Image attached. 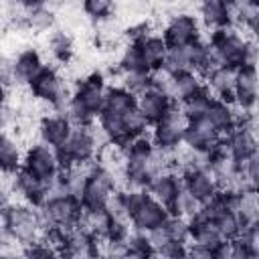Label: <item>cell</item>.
<instances>
[{"label":"cell","mask_w":259,"mask_h":259,"mask_svg":"<svg viewBox=\"0 0 259 259\" xmlns=\"http://www.w3.org/2000/svg\"><path fill=\"white\" fill-rule=\"evenodd\" d=\"M0 229L10 233L16 241H20L24 247L38 243L42 237V229L38 223V212L36 208L28 204H14L10 202L8 206L2 208L0 212Z\"/></svg>","instance_id":"obj_1"},{"label":"cell","mask_w":259,"mask_h":259,"mask_svg":"<svg viewBox=\"0 0 259 259\" xmlns=\"http://www.w3.org/2000/svg\"><path fill=\"white\" fill-rule=\"evenodd\" d=\"M36 212H38V223H40L42 231L53 229V227L71 231L79 225L81 214H83V206L73 196H61V198H53V200L42 202V206H38Z\"/></svg>","instance_id":"obj_2"},{"label":"cell","mask_w":259,"mask_h":259,"mask_svg":"<svg viewBox=\"0 0 259 259\" xmlns=\"http://www.w3.org/2000/svg\"><path fill=\"white\" fill-rule=\"evenodd\" d=\"M249 40H255V38H245L243 34L237 32V28H221V30H212L208 40L204 42L212 49L221 67L227 65V67L239 69L245 65Z\"/></svg>","instance_id":"obj_3"},{"label":"cell","mask_w":259,"mask_h":259,"mask_svg":"<svg viewBox=\"0 0 259 259\" xmlns=\"http://www.w3.org/2000/svg\"><path fill=\"white\" fill-rule=\"evenodd\" d=\"M55 152H57V160H59L61 170H69L73 166L93 162L97 156V148H95V142H93L89 127H73L69 140L61 148H57Z\"/></svg>","instance_id":"obj_4"},{"label":"cell","mask_w":259,"mask_h":259,"mask_svg":"<svg viewBox=\"0 0 259 259\" xmlns=\"http://www.w3.org/2000/svg\"><path fill=\"white\" fill-rule=\"evenodd\" d=\"M188 125V117L180 109V105H172L170 111L152 125L150 130V140L154 148L164 150V152H174L178 146H182V136Z\"/></svg>","instance_id":"obj_5"},{"label":"cell","mask_w":259,"mask_h":259,"mask_svg":"<svg viewBox=\"0 0 259 259\" xmlns=\"http://www.w3.org/2000/svg\"><path fill=\"white\" fill-rule=\"evenodd\" d=\"M22 170H26L36 180L49 184L61 172V166H59V160H57V152L53 148L40 144V142L30 146L22 156Z\"/></svg>","instance_id":"obj_6"},{"label":"cell","mask_w":259,"mask_h":259,"mask_svg":"<svg viewBox=\"0 0 259 259\" xmlns=\"http://www.w3.org/2000/svg\"><path fill=\"white\" fill-rule=\"evenodd\" d=\"M168 49L186 47L200 38V24L198 18L192 14H176L168 20L164 26V32L160 34Z\"/></svg>","instance_id":"obj_7"},{"label":"cell","mask_w":259,"mask_h":259,"mask_svg":"<svg viewBox=\"0 0 259 259\" xmlns=\"http://www.w3.org/2000/svg\"><path fill=\"white\" fill-rule=\"evenodd\" d=\"M170 212L166 206H162L160 202H156L148 192L142 196V200L134 206V210L130 212V225L134 231L140 233H148L156 227H162L168 221Z\"/></svg>","instance_id":"obj_8"},{"label":"cell","mask_w":259,"mask_h":259,"mask_svg":"<svg viewBox=\"0 0 259 259\" xmlns=\"http://www.w3.org/2000/svg\"><path fill=\"white\" fill-rule=\"evenodd\" d=\"M105 95H107V85L103 81V75L93 73L77 83V89L73 91V97L91 113L99 115L105 107Z\"/></svg>","instance_id":"obj_9"},{"label":"cell","mask_w":259,"mask_h":259,"mask_svg":"<svg viewBox=\"0 0 259 259\" xmlns=\"http://www.w3.org/2000/svg\"><path fill=\"white\" fill-rule=\"evenodd\" d=\"M219 138H221V134L202 115V117L188 119V125L182 136V146H186L188 150H208Z\"/></svg>","instance_id":"obj_10"},{"label":"cell","mask_w":259,"mask_h":259,"mask_svg":"<svg viewBox=\"0 0 259 259\" xmlns=\"http://www.w3.org/2000/svg\"><path fill=\"white\" fill-rule=\"evenodd\" d=\"M73 132V125L69 123V119L61 113H51V115H45L38 123V138H40V144L57 150L61 148L69 136Z\"/></svg>","instance_id":"obj_11"},{"label":"cell","mask_w":259,"mask_h":259,"mask_svg":"<svg viewBox=\"0 0 259 259\" xmlns=\"http://www.w3.org/2000/svg\"><path fill=\"white\" fill-rule=\"evenodd\" d=\"M182 186L202 204L206 200H210L217 192H219V184L217 178L212 176L210 170H188L180 176Z\"/></svg>","instance_id":"obj_12"},{"label":"cell","mask_w":259,"mask_h":259,"mask_svg":"<svg viewBox=\"0 0 259 259\" xmlns=\"http://www.w3.org/2000/svg\"><path fill=\"white\" fill-rule=\"evenodd\" d=\"M237 71L235 67H217L214 71H210L204 77V85L206 89L212 93V97L223 99L227 103H233V89H235V81H237Z\"/></svg>","instance_id":"obj_13"},{"label":"cell","mask_w":259,"mask_h":259,"mask_svg":"<svg viewBox=\"0 0 259 259\" xmlns=\"http://www.w3.org/2000/svg\"><path fill=\"white\" fill-rule=\"evenodd\" d=\"M174 103L164 95V93H160V91H156V89H146L142 95H138V103H136V107H138V111L146 117V121L150 123V125H154L156 121H160L168 111H170V107H172Z\"/></svg>","instance_id":"obj_14"},{"label":"cell","mask_w":259,"mask_h":259,"mask_svg":"<svg viewBox=\"0 0 259 259\" xmlns=\"http://www.w3.org/2000/svg\"><path fill=\"white\" fill-rule=\"evenodd\" d=\"M225 142H227V148H229V156L237 162H245L249 156L257 154V138H255V132L243 127V125H237L235 130H231L227 136H223Z\"/></svg>","instance_id":"obj_15"},{"label":"cell","mask_w":259,"mask_h":259,"mask_svg":"<svg viewBox=\"0 0 259 259\" xmlns=\"http://www.w3.org/2000/svg\"><path fill=\"white\" fill-rule=\"evenodd\" d=\"M180 188H182V180H180L178 174H174V172H160V174H156L150 180L146 192L156 202H160L162 206L168 208L172 204V200L176 198V194H178Z\"/></svg>","instance_id":"obj_16"},{"label":"cell","mask_w":259,"mask_h":259,"mask_svg":"<svg viewBox=\"0 0 259 259\" xmlns=\"http://www.w3.org/2000/svg\"><path fill=\"white\" fill-rule=\"evenodd\" d=\"M200 20L212 28H233V12H231V2L223 0H206L200 4Z\"/></svg>","instance_id":"obj_17"},{"label":"cell","mask_w":259,"mask_h":259,"mask_svg":"<svg viewBox=\"0 0 259 259\" xmlns=\"http://www.w3.org/2000/svg\"><path fill=\"white\" fill-rule=\"evenodd\" d=\"M42 59L34 49L22 51L14 61H12V83L16 85H28L32 77L42 69Z\"/></svg>","instance_id":"obj_18"},{"label":"cell","mask_w":259,"mask_h":259,"mask_svg":"<svg viewBox=\"0 0 259 259\" xmlns=\"http://www.w3.org/2000/svg\"><path fill=\"white\" fill-rule=\"evenodd\" d=\"M204 117L214 125V130L221 134V136H227L231 130L237 127V109L233 103H227L223 99H212Z\"/></svg>","instance_id":"obj_19"},{"label":"cell","mask_w":259,"mask_h":259,"mask_svg":"<svg viewBox=\"0 0 259 259\" xmlns=\"http://www.w3.org/2000/svg\"><path fill=\"white\" fill-rule=\"evenodd\" d=\"M136 45L140 47L142 61H144V67L148 71H152L156 67H162V63L166 59V53H168V47H166V42L160 34H148L146 38H142Z\"/></svg>","instance_id":"obj_20"},{"label":"cell","mask_w":259,"mask_h":259,"mask_svg":"<svg viewBox=\"0 0 259 259\" xmlns=\"http://www.w3.org/2000/svg\"><path fill=\"white\" fill-rule=\"evenodd\" d=\"M239 223L243 229L257 227L259 223V202H257V190H243L239 192V202L235 210Z\"/></svg>","instance_id":"obj_21"},{"label":"cell","mask_w":259,"mask_h":259,"mask_svg":"<svg viewBox=\"0 0 259 259\" xmlns=\"http://www.w3.org/2000/svg\"><path fill=\"white\" fill-rule=\"evenodd\" d=\"M20 168H22V152L18 144L2 132L0 134V172L14 174Z\"/></svg>","instance_id":"obj_22"},{"label":"cell","mask_w":259,"mask_h":259,"mask_svg":"<svg viewBox=\"0 0 259 259\" xmlns=\"http://www.w3.org/2000/svg\"><path fill=\"white\" fill-rule=\"evenodd\" d=\"M136 103H138V97L132 95L130 91H125L123 87H107L103 111L115 113V115H125L132 109H136Z\"/></svg>","instance_id":"obj_23"},{"label":"cell","mask_w":259,"mask_h":259,"mask_svg":"<svg viewBox=\"0 0 259 259\" xmlns=\"http://www.w3.org/2000/svg\"><path fill=\"white\" fill-rule=\"evenodd\" d=\"M111 225V217L105 210H83L81 221H79V229H83L85 233H89L93 239H105L107 231Z\"/></svg>","instance_id":"obj_24"},{"label":"cell","mask_w":259,"mask_h":259,"mask_svg":"<svg viewBox=\"0 0 259 259\" xmlns=\"http://www.w3.org/2000/svg\"><path fill=\"white\" fill-rule=\"evenodd\" d=\"M198 208H200V202L182 186V188L178 190L176 198L172 200V204L168 206V212H170L172 217H180V219L188 221V219H192V217L198 212Z\"/></svg>","instance_id":"obj_25"},{"label":"cell","mask_w":259,"mask_h":259,"mask_svg":"<svg viewBox=\"0 0 259 259\" xmlns=\"http://www.w3.org/2000/svg\"><path fill=\"white\" fill-rule=\"evenodd\" d=\"M212 99H214L212 93H210V91L206 89V85H204L200 91H196L194 95H190L188 99H184V101L180 103V109L184 111V115H186L188 119L202 117V115L206 113V109H208V105H210Z\"/></svg>","instance_id":"obj_26"},{"label":"cell","mask_w":259,"mask_h":259,"mask_svg":"<svg viewBox=\"0 0 259 259\" xmlns=\"http://www.w3.org/2000/svg\"><path fill=\"white\" fill-rule=\"evenodd\" d=\"M210 223L214 225V229L219 231V235H221L223 241H235V239L239 237V233L243 231V227H241L237 214L231 212V210H223V212H219Z\"/></svg>","instance_id":"obj_27"},{"label":"cell","mask_w":259,"mask_h":259,"mask_svg":"<svg viewBox=\"0 0 259 259\" xmlns=\"http://www.w3.org/2000/svg\"><path fill=\"white\" fill-rule=\"evenodd\" d=\"M119 87L130 91L132 95H142L146 89H150V71H125L119 73Z\"/></svg>","instance_id":"obj_28"},{"label":"cell","mask_w":259,"mask_h":259,"mask_svg":"<svg viewBox=\"0 0 259 259\" xmlns=\"http://www.w3.org/2000/svg\"><path fill=\"white\" fill-rule=\"evenodd\" d=\"M49 51H51V55L57 61H61V63L69 61L71 55H73V40H71V36L67 32H63V30H55L51 34V38H49Z\"/></svg>","instance_id":"obj_29"},{"label":"cell","mask_w":259,"mask_h":259,"mask_svg":"<svg viewBox=\"0 0 259 259\" xmlns=\"http://www.w3.org/2000/svg\"><path fill=\"white\" fill-rule=\"evenodd\" d=\"M117 69H119V73H125V71H148V69L144 67L142 53H140V47H138L136 42H130V45L121 51Z\"/></svg>","instance_id":"obj_30"},{"label":"cell","mask_w":259,"mask_h":259,"mask_svg":"<svg viewBox=\"0 0 259 259\" xmlns=\"http://www.w3.org/2000/svg\"><path fill=\"white\" fill-rule=\"evenodd\" d=\"M148 127H150V123H148L146 117L138 111V107L123 115V130H125V136H127L130 140L140 138V136H146V134H148Z\"/></svg>","instance_id":"obj_31"},{"label":"cell","mask_w":259,"mask_h":259,"mask_svg":"<svg viewBox=\"0 0 259 259\" xmlns=\"http://www.w3.org/2000/svg\"><path fill=\"white\" fill-rule=\"evenodd\" d=\"M24 22H26L30 28H34V30H47V28L53 24V12L45 6V2H40L38 8L26 12Z\"/></svg>","instance_id":"obj_32"},{"label":"cell","mask_w":259,"mask_h":259,"mask_svg":"<svg viewBox=\"0 0 259 259\" xmlns=\"http://www.w3.org/2000/svg\"><path fill=\"white\" fill-rule=\"evenodd\" d=\"M113 8L115 6L109 0H87V2H83V12L93 20H109Z\"/></svg>","instance_id":"obj_33"},{"label":"cell","mask_w":259,"mask_h":259,"mask_svg":"<svg viewBox=\"0 0 259 259\" xmlns=\"http://www.w3.org/2000/svg\"><path fill=\"white\" fill-rule=\"evenodd\" d=\"M168 235L172 241H178V243H188V221L180 219V217H168V221L164 223Z\"/></svg>","instance_id":"obj_34"},{"label":"cell","mask_w":259,"mask_h":259,"mask_svg":"<svg viewBox=\"0 0 259 259\" xmlns=\"http://www.w3.org/2000/svg\"><path fill=\"white\" fill-rule=\"evenodd\" d=\"M144 235H146V241H148V247H150L152 253H160V251L172 241L164 225H162V227H156V229H152V231H148V233H144Z\"/></svg>","instance_id":"obj_35"},{"label":"cell","mask_w":259,"mask_h":259,"mask_svg":"<svg viewBox=\"0 0 259 259\" xmlns=\"http://www.w3.org/2000/svg\"><path fill=\"white\" fill-rule=\"evenodd\" d=\"M241 172L245 176V180L257 188V178H259V154H253L249 156L245 162H241Z\"/></svg>","instance_id":"obj_36"},{"label":"cell","mask_w":259,"mask_h":259,"mask_svg":"<svg viewBox=\"0 0 259 259\" xmlns=\"http://www.w3.org/2000/svg\"><path fill=\"white\" fill-rule=\"evenodd\" d=\"M12 119H14L12 109L8 105H0V134H2V130H6L12 123Z\"/></svg>","instance_id":"obj_37"},{"label":"cell","mask_w":259,"mask_h":259,"mask_svg":"<svg viewBox=\"0 0 259 259\" xmlns=\"http://www.w3.org/2000/svg\"><path fill=\"white\" fill-rule=\"evenodd\" d=\"M10 194H12V190L0 180V210L4 208V206H8L10 204Z\"/></svg>","instance_id":"obj_38"},{"label":"cell","mask_w":259,"mask_h":259,"mask_svg":"<svg viewBox=\"0 0 259 259\" xmlns=\"http://www.w3.org/2000/svg\"><path fill=\"white\" fill-rule=\"evenodd\" d=\"M150 253H142V251H134V249H127L125 253V259H146Z\"/></svg>","instance_id":"obj_39"},{"label":"cell","mask_w":259,"mask_h":259,"mask_svg":"<svg viewBox=\"0 0 259 259\" xmlns=\"http://www.w3.org/2000/svg\"><path fill=\"white\" fill-rule=\"evenodd\" d=\"M6 93H8V85H6V81L0 77V105H4V101H6Z\"/></svg>","instance_id":"obj_40"},{"label":"cell","mask_w":259,"mask_h":259,"mask_svg":"<svg viewBox=\"0 0 259 259\" xmlns=\"http://www.w3.org/2000/svg\"><path fill=\"white\" fill-rule=\"evenodd\" d=\"M146 259H166V257H162L160 253H150V255H148Z\"/></svg>","instance_id":"obj_41"},{"label":"cell","mask_w":259,"mask_h":259,"mask_svg":"<svg viewBox=\"0 0 259 259\" xmlns=\"http://www.w3.org/2000/svg\"><path fill=\"white\" fill-rule=\"evenodd\" d=\"M0 212H2V210H0Z\"/></svg>","instance_id":"obj_42"}]
</instances>
